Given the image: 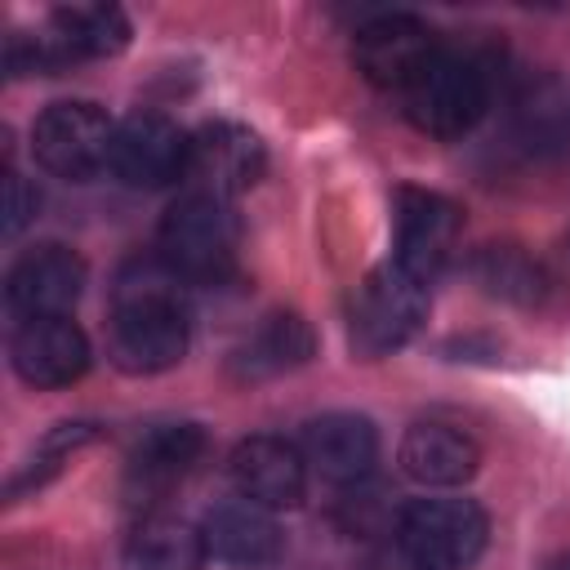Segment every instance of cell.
Returning <instances> with one entry per match:
<instances>
[{
    "label": "cell",
    "mask_w": 570,
    "mask_h": 570,
    "mask_svg": "<svg viewBox=\"0 0 570 570\" xmlns=\"http://www.w3.org/2000/svg\"><path fill=\"white\" fill-rule=\"evenodd\" d=\"M187 338V281L165 258H129L111 285V361L125 374H160L183 361Z\"/></svg>",
    "instance_id": "1"
},
{
    "label": "cell",
    "mask_w": 570,
    "mask_h": 570,
    "mask_svg": "<svg viewBox=\"0 0 570 570\" xmlns=\"http://www.w3.org/2000/svg\"><path fill=\"white\" fill-rule=\"evenodd\" d=\"M485 107H490V80L481 62L445 45L401 89L405 120L432 138H463L485 116Z\"/></svg>",
    "instance_id": "2"
},
{
    "label": "cell",
    "mask_w": 570,
    "mask_h": 570,
    "mask_svg": "<svg viewBox=\"0 0 570 570\" xmlns=\"http://www.w3.org/2000/svg\"><path fill=\"white\" fill-rule=\"evenodd\" d=\"M236 214L223 196L187 191L160 223V258L187 285H223L236 272Z\"/></svg>",
    "instance_id": "3"
},
{
    "label": "cell",
    "mask_w": 570,
    "mask_h": 570,
    "mask_svg": "<svg viewBox=\"0 0 570 570\" xmlns=\"http://www.w3.org/2000/svg\"><path fill=\"white\" fill-rule=\"evenodd\" d=\"M428 321V281L396 263L374 267L347 303V334L361 356H387L405 347Z\"/></svg>",
    "instance_id": "4"
},
{
    "label": "cell",
    "mask_w": 570,
    "mask_h": 570,
    "mask_svg": "<svg viewBox=\"0 0 570 570\" xmlns=\"http://www.w3.org/2000/svg\"><path fill=\"white\" fill-rule=\"evenodd\" d=\"M485 534V512L472 499H410L396 517V543L419 570H468Z\"/></svg>",
    "instance_id": "5"
},
{
    "label": "cell",
    "mask_w": 570,
    "mask_h": 570,
    "mask_svg": "<svg viewBox=\"0 0 570 570\" xmlns=\"http://www.w3.org/2000/svg\"><path fill=\"white\" fill-rule=\"evenodd\" d=\"M463 209L428 187H401L392 196V263L419 281H436L459 249Z\"/></svg>",
    "instance_id": "6"
},
{
    "label": "cell",
    "mask_w": 570,
    "mask_h": 570,
    "mask_svg": "<svg viewBox=\"0 0 570 570\" xmlns=\"http://www.w3.org/2000/svg\"><path fill=\"white\" fill-rule=\"evenodd\" d=\"M111 138H116V125L94 102H53L36 116V129H31L36 160L49 174L71 183H85L98 169H107Z\"/></svg>",
    "instance_id": "7"
},
{
    "label": "cell",
    "mask_w": 570,
    "mask_h": 570,
    "mask_svg": "<svg viewBox=\"0 0 570 570\" xmlns=\"http://www.w3.org/2000/svg\"><path fill=\"white\" fill-rule=\"evenodd\" d=\"M187 156H191V134H183L169 116L160 111H129L116 125L111 138V160L107 169L125 187H169L187 178Z\"/></svg>",
    "instance_id": "8"
},
{
    "label": "cell",
    "mask_w": 570,
    "mask_h": 570,
    "mask_svg": "<svg viewBox=\"0 0 570 570\" xmlns=\"http://www.w3.org/2000/svg\"><path fill=\"white\" fill-rule=\"evenodd\" d=\"M85 289V258L58 240L27 249L4 276V303L18 321L67 316Z\"/></svg>",
    "instance_id": "9"
},
{
    "label": "cell",
    "mask_w": 570,
    "mask_h": 570,
    "mask_svg": "<svg viewBox=\"0 0 570 570\" xmlns=\"http://www.w3.org/2000/svg\"><path fill=\"white\" fill-rule=\"evenodd\" d=\"M436 36L428 22H419L414 13H379L370 22L356 27V45L352 58L365 71L370 85L379 89H405L414 80V71L436 53Z\"/></svg>",
    "instance_id": "10"
},
{
    "label": "cell",
    "mask_w": 570,
    "mask_h": 570,
    "mask_svg": "<svg viewBox=\"0 0 570 570\" xmlns=\"http://www.w3.org/2000/svg\"><path fill=\"white\" fill-rule=\"evenodd\" d=\"M267 169V151L254 129L236 120H209L191 134V156H187V178H196V191L209 196H236L249 191Z\"/></svg>",
    "instance_id": "11"
},
{
    "label": "cell",
    "mask_w": 570,
    "mask_h": 570,
    "mask_svg": "<svg viewBox=\"0 0 570 570\" xmlns=\"http://www.w3.org/2000/svg\"><path fill=\"white\" fill-rule=\"evenodd\" d=\"M9 361L31 387H67L89 370V338L71 316L18 321Z\"/></svg>",
    "instance_id": "12"
},
{
    "label": "cell",
    "mask_w": 570,
    "mask_h": 570,
    "mask_svg": "<svg viewBox=\"0 0 570 570\" xmlns=\"http://www.w3.org/2000/svg\"><path fill=\"white\" fill-rule=\"evenodd\" d=\"M298 454L303 463H312L316 476H325L330 485H361L370 472H374V459H379V432L365 414H347V410H334V414H321L303 428V441H298Z\"/></svg>",
    "instance_id": "13"
},
{
    "label": "cell",
    "mask_w": 570,
    "mask_h": 570,
    "mask_svg": "<svg viewBox=\"0 0 570 570\" xmlns=\"http://www.w3.org/2000/svg\"><path fill=\"white\" fill-rule=\"evenodd\" d=\"M232 485L245 503L254 508H294L303 499V485H307V468H303V454L281 441V436H245L236 450H232Z\"/></svg>",
    "instance_id": "14"
},
{
    "label": "cell",
    "mask_w": 570,
    "mask_h": 570,
    "mask_svg": "<svg viewBox=\"0 0 570 570\" xmlns=\"http://www.w3.org/2000/svg\"><path fill=\"white\" fill-rule=\"evenodd\" d=\"M200 539L209 557H218L223 566H240V570H272L285 557L281 525L267 517V508H254V503L214 508L200 525Z\"/></svg>",
    "instance_id": "15"
},
{
    "label": "cell",
    "mask_w": 570,
    "mask_h": 570,
    "mask_svg": "<svg viewBox=\"0 0 570 570\" xmlns=\"http://www.w3.org/2000/svg\"><path fill=\"white\" fill-rule=\"evenodd\" d=\"M45 45H49L58 67L85 62V58H111V53H120L129 45V18L116 4H102V0L62 4L49 18Z\"/></svg>",
    "instance_id": "16"
},
{
    "label": "cell",
    "mask_w": 570,
    "mask_h": 570,
    "mask_svg": "<svg viewBox=\"0 0 570 570\" xmlns=\"http://www.w3.org/2000/svg\"><path fill=\"white\" fill-rule=\"evenodd\" d=\"M481 463V450L468 432L450 423H414L401 441V472L419 485H463Z\"/></svg>",
    "instance_id": "17"
},
{
    "label": "cell",
    "mask_w": 570,
    "mask_h": 570,
    "mask_svg": "<svg viewBox=\"0 0 570 570\" xmlns=\"http://www.w3.org/2000/svg\"><path fill=\"white\" fill-rule=\"evenodd\" d=\"M205 454V432L196 423H160L129 450V490L134 494H165L178 485L196 459Z\"/></svg>",
    "instance_id": "18"
},
{
    "label": "cell",
    "mask_w": 570,
    "mask_h": 570,
    "mask_svg": "<svg viewBox=\"0 0 570 570\" xmlns=\"http://www.w3.org/2000/svg\"><path fill=\"white\" fill-rule=\"evenodd\" d=\"M316 338H312V325L294 312H272L263 316V325H254L240 347L232 352V374L240 383H254V379H276L285 370H298L307 356H312Z\"/></svg>",
    "instance_id": "19"
},
{
    "label": "cell",
    "mask_w": 570,
    "mask_h": 570,
    "mask_svg": "<svg viewBox=\"0 0 570 570\" xmlns=\"http://www.w3.org/2000/svg\"><path fill=\"white\" fill-rule=\"evenodd\" d=\"M205 539L178 517H142L125 543V570H200Z\"/></svg>",
    "instance_id": "20"
},
{
    "label": "cell",
    "mask_w": 570,
    "mask_h": 570,
    "mask_svg": "<svg viewBox=\"0 0 570 570\" xmlns=\"http://www.w3.org/2000/svg\"><path fill=\"white\" fill-rule=\"evenodd\" d=\"M472 276L485 294L517 307H534L548 298V272L521 245H481L472 254Z\"/></svg>",
    "instance_id": "21"
},
{
    "label": "cell",
    "mask_w": 570,
    "mask_h": 570,
    "mask_svg": "<svg viewBox=\"0 0 570 570\" xmlns=\"http://www.w3.org/2000/svg\"><path fill=\"white\" fill-rule=\"evenodd\" d=\"M94 436H98V423H58V428L40 441V450L31 454V463L13 476L9 499H18L22 490H40V485H45V481H49V476H53V472H58V468L80 450V445H89Z\"/></svg>",
    "instance_id": "22"
},
{
    "label": "cell",
    "mask_w": 570,
    "mask_h": 570,
    "mask_svg": "<svg viewBox=\"0 0 570 570\" xmlns=\"http://www.w3.org/2000/svg\"><path fill=\"white\" fill-rule=\"evenodd\" d=\"M36 209H40L36 187H31L18 169H9V174H4V236H18V232L36 218Z\"/></svg>",
    "instance_id": "23"
},
{
    "label": "cell",
    "mask_w": 570,
    "mask_h": 570,
    "mask_svg": "<svg viewBox=\"0 0 570 570\" xmlns=\"http://www.w3.org/2000/svg\"><path fill=\"white\" fill-rule=\"evenodd\" d=\"M543 570H570V552H561V557H552Z\"/></svg>",
    "instance_id": "24"
},
{
    "label": "cell",
    "mask_w": 570,
    "mask_h": 570,
    "mask_svg": "<svg viewBox=\"0 0 570 570\" xmlns=\"http://www.w3.org/2000/svg\"><path fill=\"white\" fill-rule=\"evenodd\" d=\"M561 263H566V281H570V236H566V245H561Z\"/></svg>",
    "instance_id": "25"
}]
</instances>
